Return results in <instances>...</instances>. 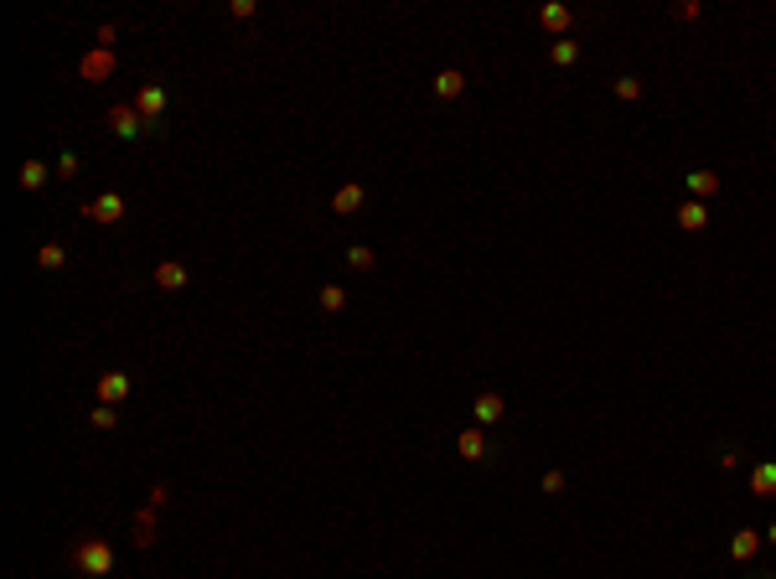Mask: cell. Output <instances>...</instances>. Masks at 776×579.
Returning a JSON list of instances; mask_svg holds the SVG:
<instances>
[{"mask_svg":"<svg viewBox=\"0 0 776 579\" xmlns=\"http://www.w3.org/2000/svg\"><path fill=\"white\" fill-rule=\"evenodd\" d=\"M73 564H78L83 574L104 579V574H114V548L104 543V538H83V543L73 548Z\"/></svg>","mask_w":776,"mask_h":579,"instance_id":"6da1fadb","label":"cell"},{"mask_svg":"<svg viewBox=\"0 0 776 579\" xmlns=\"http://www.w3.org/2000/svg\"><path fill=\"white\" fill-rule=\"evenodd\" d=\"M109 129H114L120 140H140V135H150V124L140 120V109H135V103H114V109H109Z\"/></svg>","mask_w":776,"mask_h":579,"instance_id":"7a4b0ae2","label":"cell"},{"mask_svg":"<svg viewBox=\"0 0 776 579\" xmlns=\"http://www.w3.org/2000/svg\"><path fill=\"white\" fill-rule=\"evenodd\" d=\"M166 103H171V99H166V88H161V83H146V88L135 94V109H140V120H146L150 129H161V114H166Z\"/></svg>","mask_w":776,"mask_h":579,"instance_id":"3957f363","label":"cell"},{"mask_svg":"<svg viewBox=\"0 0 776 579\" xmlns=\"http://www.w3.org/2000/svg\"><path fill=\"white\" fill-rule=\"evenodd\" d=\"M78 78H83V83H104V78H114V52H109V47L83 52V62H78Z\"/></svg>","mask_w":776,"mask_h":579,"instance_id":"277c9868","label":"cell"},{"mask_svg":"<svg viewBox=\"0 0 776 579\" xmlns=\"http://www.w3.org/2000/svg\"><path fill=\"white\" fill-rule=\"evenodd\" d=\"M83 217H88V222H120V217H125V196H120V192L94 196V202L83 207Z\"/></svg>","mask_w":776,"mask_h":579,"instance_id":"5b68a950","label":"cell"},{"mask_svg":"<svg viewBox=\"0 0 776 579\" xmlns=\"http://www.w3.org/2000/svg\"><path fill=\"white\" fill-rule=\"evenodd\" d=\"M120 399H129V378L125 373H104L99 378V403H120Z\"/></svg>","mask_w":776,"mask_h":579,"instance_id":"8992f818","label":"cell"},{"mask_svg":"<svg viewBox=\"0 0 776 579\" xmlns=\"http://www.w3.org/2000/svg\"><path fill=\"white\" fill-rule=\"evenodd\" d=\"M155 285L161 290H187V269L176 259H166V264H155Z\"/></svg>","mask_w":776,"mask_h":579,"instance_id":"52a82bcc","label":"cell"},{"mask_svg":"<svg viewBox=\"0 0 776 579\" xmlns=\"http://www.w3.org/2000/svg\"><path fill=\"white\" fill-rule=\"evenodd\" d=\"M358 207H362V187H358V181H347V187L332 196V213H358Z\"/></svg>","mask_w":776,"mask_h":579,"instance_id":"ba28073f","label":"cell"},{"mask_svg":"<svg viewBox=\"0 0 776 579\" xmlns=\"http://www.w3.org/2000/svg\"><path fill=\"white\" fill-rule=\"evenodd\" d=\"M36 264H42V269H62V264H68V248H62V243H42V248H36Z\"/></svg>","mask_w":776,"mask_h":579,"instance_id":"9c48e42d","label":"cell"},{"mask_svg":"<svg viewBox=\"0 0 776 579\" xmlns=\"http://www.w3.org/2000/svg\"><path fill=\"white\" fill-rule=\"evenodd\" d=\"M21 187H26V192H42V187H47V166H42V161H26V166H21Z\"/></svg>","mask_w":776,"mask_h":579,"instance_id":"30bf717a","label":"cell"},{"mask_svg":"<svg viewBox=\"0 0 776 579\" xmlns=\"http://www.w3.org/2000/svg\"><path fill=\"white\" fill-rule=\"evenodd\" d=\"M477 419H481V424H497V419H502V399H497V393H481V399H477Z\"/></svg>","mask_w":776,"mask_h":579,"instance_id":"8fae6325","label":"cell"},{"mask_svg":"<svg viewBox=\"0 0 776 579\" xmlns=\"http://www.w3.org/2000/svg\"><path fill=\"white\" fill-rule=\"evenodd\" d=\"M461 88H466V78H461V73H440V78H435V94H440V99H456Z\"/></svg>","mask_w":776,"mask_h":579,"instance_id":"7c38bea8","label":"cell"},{"mask_svg":"<svg viewBox=\"0 0 776 579\" xmlns=\"http://www.w3.org/2000/svg\"><path fill=\"white\" fill-rule=\"evenodd\" d=\"M150 512H155V507H146V512H140V517H135V543H140V548H150V543H155V528H150Z\"/></svg>","mask_w":776,"mask_h":579,"instance_id":"4fadbf2b","label":"cell"},{"mask_svg":"<svg viewBox=\"0 0 776 579\" xmlns=\"http://www.w3.org/2000/svg\"><path fill=\"white\" fill-rule=\"evenodd\" d=\"M689 187H693V196H709V192L719 187V176H714V171H693V176H689Z\"/></svg>","mask_w":776,"mask_h":579,"instance_id":"5bb4252c","label":"cell"},{"mask_svg":"<svg viewBox=\"0 0 776 579\" xmlns=\"http://www.w3.org/2000/svg\"><path fill=\"white\" fill-rule=\"evenodd\" d=\"M347 306V290L341 285H321V310H341Z\"/></svg>","mask_w":776,"mask_h":579,"instance_id":"9a60e30c","label":"cell"},{"mask_svg":"<svg viewBox=\"0 0 776 579\" xmlns=\"http://www.w3.org/2000/svg\"><path fill=\"white\" fill-rule=\"evenodd\" d=\"M88 419H94V429H114V424H120L114 403H94V414H88Z\"/></svg>","mask_w":776,"mask_h":579,"instance_id":"2e32d148","label":"cell"},{"mask_svg":"<svg viewBox=\"0 0 776 579\" xmlns=\"http://www.w3.org/2000/svg\"><path fill=\"white\" fill-rule=\"evenodd\" d=\"M461 455H466V460H481V455H486V440H481L477 429H471V434H461Z\"/></svg>","mask_w":776,"mask_h":579,"instance_id":"e0dca14e","label":"cell"},{"mask_svg":"<svg viewBox=\"0 0 776 579\" xmlns=\"http://www.w3.org/2000/svg\"><path fill=\"white\" fill-rule=\"evenodd\" d=\"M52 171H57L62 181H73V176H78L83 166H78V155H73V150H62V155H57V166H52Z\"/></svg>","mask_w":776,"mask_h":579,"instance_id":"ac0fdd59","label":"cell"},{"mask_svg":"<svg viewBox=\"0 0 776 579\" xmlns=\"http://www.w3.org/2000/svg\"><path fill=\"white\" fill-rule=\"evenodd\" d=\"M347 264H352V269H373V248L352 243V248H347Z\"/></svg>","mask_w":776,"mask_h":579,"instance_id":"d6986e66","label":"cell"},{"mask_svg":"<svg viewBox=\"0 0 776 579\" xmlns=\"http://www.w3.org/2000/svg\"><path fill=\"white\" fill-rule=\"evenodd\" d=\"M730 554H735V559H751V554H756V533H735Z\"/></svg>","mask_w":776,"mask_h":579,"instance_id":"ffe728a7","label":"cell"},{"mask_svg":"<svg viewBox=\"0 0 776 579\" xmlns=\"http://www.w3.org/2000/svg\"><path fill=\"white\" fill-rule=\"evenodd\" d=\"M704 217H709V213H704L699 202H689V207L678 213V222H683V228H704Z\"/></svg>","mask_w":776,"mask_h":579,"instance_id":"44dd1931","label":"cell"},{"mask_svg":"<svg viewBox=\"0 0 776 579\" xmlns=\"http://www.w3.org/2000/svg\"><path fill=\"white\" fill-rule=\"evenodd\" d=\"M544 26H549V31H564V26H570V10H564V6H549V10H544Z\"/></svg>","mask_w":776,"mask_h":579,"instance_id":"7402d4cb","label":"cell"},{"mask_svg":"<svg viewBox=\"0 0 776 579\" xmlns=\"http://www.w3.org/2000/svg\"><path fill=\"white\" fill-rule=\"evenodd\" d=\"M756 492H776V466H756Z\"/></svg>","mask_w":776,"mask_h":579,"instance_id":"603a6c76","label":"cell"},{"mask_svg":"<svg viewBox=\"0 0 776 579\" xmlns=\"http://www.w3.org/2000/svg\"><path fill=\"white\" fill-rule=\"evenodd\" d=\"M254 10H259L254 0H233V6H228V16H233V21H248V16H254Z\"/></svg>","mask_w":776,"mask_h":579,"instance_id":"cb8c5ba5","label":"cell"},{"mask_svg":"<svg viewBox=\"0 0 776 579\" xmlns=\"http://www.w3.org/2000/svg\"><path fill=\"white\" fill-rule=\"evenodd\" d=\"M574 57H580V47H574V42H559V47H554V62H574Z\"/></svg>","mask_w":776,"mask_h":579,"instance_id":"d4e9b609","label":"cell"},{"mask_svg":"<svg viewBox=\"0 0 776 579\" xmlns=\"http://www.w3.org/2000/svg\"><path fill=\"white\" fill-rule=\"evenodd\" d=\"M616 94H621V99H637L642 83H637V78H621V83H616Z\"/></svg>","mask_w":776,"mask_h":579,"instance_id":"484cf974","label":"cell"},{"mask_svg":"<svg viewBox=\"0 0 776 579\" xmlns=\"http://www.w3.org/2000/svg\"><path fill=\"white\" fill-rule=\"evenodd\" d=\"M166 502H171V492H166L161 481H155V486H150V507H166Z\"/></svg>","mask_w":776,"mask_h":579,"instance_id":"4316f807","label":"cell"},{"mask_svg":"<svg viewBox=\"0 0 776 579\" xmlns=\"http://www.w3.org/2000/svg\"><path fill=\"white\" fill-rule=\"evenodd\" d=\"M771 543H776V528H771Z\"/></svg>","mask_w":776,"mask_h":579,"instance_id":"83f0119b","label":"cell"}]
</instances>
